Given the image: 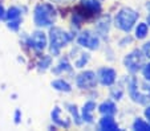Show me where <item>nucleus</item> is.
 I'll list each match as a JSON object with an SVG mask.
<instances>
[{
  "label": "nucleus",
  "mask_w": 150,
  "mask_h": 131,
  "mask_svg": "<svg viewBox=\"0 0 150 131\" xmlns=\"http://www.w3.org/2000/svg\"><path fill=\"white\" fill-rule=\"evenodd\" d=\"M129 94L134 102L147 105L150 102V81H138L132 78L129 82Z\"/></svg>",
  "instance_id": "obj_1"
},
{
  "label": "nucleus",
  "mask_w": 150,
  "mask_h": 131,
  "mask_svg": "<svg viewBox=\"0 0 150 131\" xmlns=\"http://www.w3.org/2000/svg\"><path fill=\"white\" fill-rule=\"evenodd\" d=\"M56 19V11L53 6L49 3H41L36 6L33 12V20L37 27H49L54 23Z\"/></svg>",
  "instance_id": "obj_2"
},
{
  "label": "nucleus",
  "mask_w": 150,
  "mask_h": 131,
  "mask_svg": "<svg viewBox=\"0 0 150 131\" xmlns=\"http://www.w3.org/2000/svg\"><path fill=\"white\" fill-rule=\"evenodd\" d=\"M137 20H138V13L134 9L125 7L117 13L114 19V25L124 32H130Z\"/></svg>",
  "instance_id": "obj_3"
},
{
  "label": "nucleus",
  "mask_w": 150,
  "mask_h": 131,
  "mask_svg": "<svg viewBox=\"0 0 150 131\" xmlns=\"http://www.w3.org/2000/svg\"><path fill=\"white\" fill-rule=\"evenodd\" d=\"M49 40H51V53L53 56H59L62 46H65L72 40V36L61 28L54 27L49 32Z\"/></svg>",
  "instance_id": "obj_4"
},
{
  "label": "nucleus",
  "mask_w": 150,
  "mask_h": 131,
  "mask_svg": "<svg viewBox=\"0 0 150 131\" xmlns=\"http://www.w3.org/2000/svg\"><path fill=\"white\" fill-rule=\"evenodd\" d=\"M145 58H146V57L144 56L142 50H139V49H136V50L130 52V53H129L126 57H125L124 65H125V68L127 69V71H130L132 74H134V73L139 71L142 68H144Z\"/></svg>",
  "instance_id": "obj_5"
},
{
  "label": "nucleus",
  "mask_w": 150,
  "mask_h": 131,
  "mask_svg": "<svg viewBox=\"0 0 150 131\" xmlns=\"http://www.w3.org/2000/svg\"><path fill=\"white\" fill-rule=\"evenodd\" d=\"M77 43H79L81 46H84V48L91 49V50H96V49H98V46H100L98 37L89 31L82 32V33L79 36V39H77Z\"/></svg>",
  "instance_id": "obj_6"
},
{
  "label": "nucleus",
  "mask_w": 150,
  "mask_h": 131,
  "mask_svg": "<svg viewBox=\"0 0 150 131\" xmlns=\"http://www.w3.org/2000/svg\"><path fill=\"white\" fill-rule=\"evenodd\" d=\"M76 83L79 88L81 89H92L97 85V77L96 73L92 70L82 71L81 74H79V77L76 80Z\"/></svg>",
  "instance_id": "obj_7"
},
{
  "label": "nucleus",
  "mask_w": 150,
  "mask_h": 131,
  "mask_svg": "<svg viewBox=\"0 0 150 131\" xmlns=\"http://www.w3.org/2000/svg\"><path fill=\"white\" fill-rule=\"evenodd\" d=\"M29 45L36 50H42L47 46V36L44 32L36 31L32 33L31 39H29Z\"/></svg>",
  "instance_id": "obj_8"
},
{
  "label": "nucleus",
  "mask_w": 150,
  "mask_h": 131,
  "mask_svg": "<svg viewBox=\"0 0 150 131\" xmlns=\"http://www.w3.org/2000/svg\"><path fill=\"white\" fill-rule=\"evenodd\" d=\"M116 71L113 70V69L110 68H102L100 69L98 71V76H97V78L100 80V82L102 83V85L105 86H112L114 83V81H116Z\"/></svg>",
  "instance_id": "obj_9"
},
{
  "label": "nucleus",
  "mask_w": 150,
  "mask_h": 131,
  "mask_svg": "<svg viewBox=\"0 0 150 131\" xmlns=\"http://www.w3.org/2000/svg\"><path fill=\"white\" fill-rule=\"evenodd\" d=\"M94 109H96V103L92 102V101H89V102H86L84 105V107H82V115H81V119L84 120V122L92 123Z\"/></svg>",
  "instance_id": "obj_10"
},
{
  "label": "nucleus",
  "mask_w": 150,
  "mask_h": 131,
  "mask_svg": "<svg viewBox=\"0 0 150 131\" xmlns=\"http://www.w3.org/2000/svg\"><path fill=\"white\" fill-rule=\"evenodd\" d=\"M100 128L104 131H117L118 130V125L114 122L112 115H105V117L100 120Z\"/></svg>",
  "instance_id": "obj_11"
},
{
  "label": "nucleus",
  "mask_w": 150,
  "mask_h": 131,
  "mask_svg": "<svg viewBox=\"0 0 150 131\" xmlns=\"http://www.w3.org/2000/svg\"><path fill=\"white\" fill-rule=\"evenodd\" d=\"M51 117H52V120H53L56 125L61 126V127H69V125H71V122H69L68 118H62L61 117V110H60L59 107H54L53 110H52L51 113Z\"/></svg>",
  "instance_id": "obj_12"
},
{
  "label": "nucleus",
  "mask_w": 150,
  "mask_h": 131,
  "mask_svg": "<svg viewBox=\"0 0 150 131\" xmlns=\"http://www.w3.org/2000/svg\"><path fill=\"white\" fill-rule=\"evenodd\" d=\"M116 111H117V107L112 101H106V102H104L100 106V113L104 115H112L113 117L116 114Z\"/></svg>",
  "instance_id": "obj_13"
},
{
  "label": "nucleus",
  "mask_w": 150,
  "mask_h": 131,
  "mask_svg": "<svg viewBox=\"0 0 150 131\" xmlns=\"http://www.w3.org/2000/svg\"><path fill=\"white\" fill-rule=\"evenodd\" d=\"M52 88H54L56 90H59V91H65V93H69V91L72 90L71 85H69L67 81H64V80L53 81V82H52Z\"/></svg>",
  "instance_id": "obj_14"
},
{
  "label": "nucleus",
  "mask_w": 150,
  "mask_h": 131,
  "mask_svg": "<svg viewBox=\"0 0 150 131\" xmlns=\"http://www.w3.org/2000/svg\"><path fill=\"white\" fill-rule=\"evenodd\" d=\"M147 32H149V25L147 23H139L136 28V37L138 40H142L147 36Z\"/></svg>",
  "instance_id": "obj_15"
},
{
  "label": "nucleus",
  "mask_w": 150,
  "mask_h": 131,
  "mask_svg": "<svg viewBox=\"0 0 150 131\" xmlns=\"http://www.w3.org/2000/svg\"><path fill=\"white\" fill-rule=\"evenodd\" d=\"M133 128L136 131H150V123L145 122L144 119H136V122L133 123Z\"/></svg>",
  "instance_id": "obj_16"
},
{
  "label": "nucleus",
  "mask_w": 150,
  "mask_h": 131,
  "mask_svg": "<svg viewBox=\"0 0 150 131\" xmlns=\"http://www.w3.org/2000/svg\"><path fill=\"white\" fill-rule=\"evenodd\" d=\"M88 61H89L88 53H80V56H77V57L74 58V66H76V68H82Z\"/></svg>",
  "instance_id": "obj_17"
},
{
  "label": "nucleus",
  "mask_w": 150,
  "mask_h": 131,
  "mask_svg": "<svg viewBox=\"0 0 150 131\" xmlns=\"http://www.w3.org/2000/svg\"><path fill=\"white\" fill-rule=\"evenodd\" d=\"M20 9L19 8H16V7H11V8L8 9V12H7V19L8 20H15V19H19L20 17Z\"/></svg>",
  "instance_id": "obj_18"
},
{
  "label": "nucleus",
  "mask_w": 150,
  "mask_h": 131,
  "mask_svg": "<svg viewBox=\"0 0 150 131\" xmlns=\"http://www.w3.org/2000/svg\"><path fill=\"white\" fill-rule=\"evenodd\" d=\"M71 65H69V62H68V60H62L61 62L59 64V68L57 69H54V71L56 73H59V71H62V70H67V71H69L71 70Z\"/></svg>",
  "instance_id": "obj_19"
},
{
  "label": "nucleus",
  "mask_w": 150,
  "mask_h": 131,
  "mask_svg": "<svg viewBox=\"0 0 150 131\" xmlns=\"http://www.w3.org/2000/svg\"><path fill=\"white\" fill-rule=\"evenodd\" d=\"M69 110H71V113H72V115H73V118H74V120H76V123H77V125H80V123H81V117L79 115L77 107H76L74 105H69Z\"/></svg>",
  "instance_id": "obj_20"
},
{
  "label": "nucleus",
  "mask_w": 150,
  "mask_h": 131,
  "mask_svg": "<svg viewBox=\"0 0 150 131\" xmlns=\"http://www.w3.org/2000/svg\"><path fill=\"white\" fill-rule=\"evenodd\" d=\"M142 73H144V77L146 81H150V62L145 64L144 68H142Z\"/></svg>",
  "instance_id": "obj_21"
},
{
  "label": "nucleus",
  "mask_w": 150,
  "mask_h": 131,
  "mask_svg": "<svg viewBox=\"0 0 150 131\" xmlns=\"http://www.w3.org/2000/svg\"><path fill=\"white\" fill-rule=\"evenodd\" d=\"M19 25H20V19L9 20V23H8V28H9V29H12V31H17Z\"/></svg>",
  "instance_id": "obj_22"
},
{
  "label": "nucleus",
  "mask_w": 150,
  "mask_h": 131,
  "mask_svg": "<svg viewBox=\"0 0 150 131\" xmlns=\"http://www.w3.org/2000/svg\"><path fill=\"white\" fill-rule=\"evenodd\" d=\"M142 53H144L145 57L150 60V41L144 44V46H142Z\"/></svg>",
  "instance_id": "obj_23"
},
{
  "label": "nucleus",
  "mask_w": 150,
  "mask_h": 131,
  "mask_svg": "<svg viewBox=\"0 0 150 131\" xmlns=\"http://www.w3.org/2000/svg\"><path fill=\"white\" fill-rule=\"evenodd\" d=\"M49 65H51V57H45V58H44V61H41V62H40V69L45 70Z\"/></svg>",
  "instance_id": "obj_24"
},
{
  "label": "nucleus",
  "mask_w": 150,
  "mask_h": 131,
  "mask_svg": "<svg viewBox=\"0 0 150 131\" xmlns=\"http://www.w3.org/2000/svg\"><path fill=\"white\" fill-rule=\"evenodd\" d=\"M112 95H113L114 99H120V98H121V95H122V89L118 88L117 90H116V89H113V90H112Z\"/></svg>",
  "instance_id": "obj_25"
},
{
  "label": "nucleus",
  "mask_w": 150,
  "mask_h": 131,
  "mask_svg": "<svg viewBox=\"0 0 150 131\" xmlns=\"http://www.w3.org/2000/svg\"><path fill=\"white\" fill-rule=\"evenodd\" d=\"M20 115H21L20 110H16V113H15V122H16V123L20 122Z\"/></svg>",
  "instance_id": "obj_26"
},
{
  "label": "nucleus",
  "mask_w": 150,
  "mask_h": 131,
  "mask_svg": "<svg viewBox=\"0 0 150 131\" xmlns=\"http://www.w3.org/2000/svg\"><path fill=\"white\" fill-rule=\"evenodd\" d=\"M52 1H54V3H60V4H64V3H72V1H74V0H52Z\"/></svg>",
  "instance_id": "obj_27"
},
{
  "label": "nucleus",
  "mask_w": 150,
  "mask_h": 131,
  "mask_svg": "<svg viewBox=\"0 0 150 131\" xmlns=\"http://www.w3.org/2000/svg\"><path fill=\"white\" fill-rule=\"evenodd\" d=\"M145 117L149 119V123H150V106L146 109V110H145Z\"/></svg>",
  "instance_id": "obj_28"
},
{
  "label": "nucleus",
  "mask_w": 150,
  "mask_h": 131,
  "mask_svg": "<svg viewBox=\"0 0 150 131\" xmlns=\"http://www.w3.org/2000/svg\"><path fill=\"white\" fill-rule=\"evenodd\" d=\"M6 17V12H4V8L0 6V19H4Z\"/></svg>",
  "instance_id": "obj_29"
},
{
  "label": "nucleus",
  "mask_w": 150,
  "mask_h": 131,
  "mask_svg": "<svg viewBox=\"0 0 150 131\" xmlns=\"http://www.w3.org/2000/svg\"><path fill=\"white\" fill-rule=\"evenodd\" d=\"M147 24H149V25H150V15H149V16H147Z\"/></svg>",
  "instance_id": "obj_30"
},
{
  "label": "nucleus",
  "mask_w": 150,
  "mask_h": 131,
  "mask_svg": "<svg viewBox=\"0 0 150 131\" xmlns=\"http://www.w3.org/2000/svg\"><path fill=\"white\" fill-rule=\"evenodd\" d=\"M147 9H149V12H150V1L147 3Z\"/></svg>",
  "instance_id": "obj_31"
}]
</instances>
